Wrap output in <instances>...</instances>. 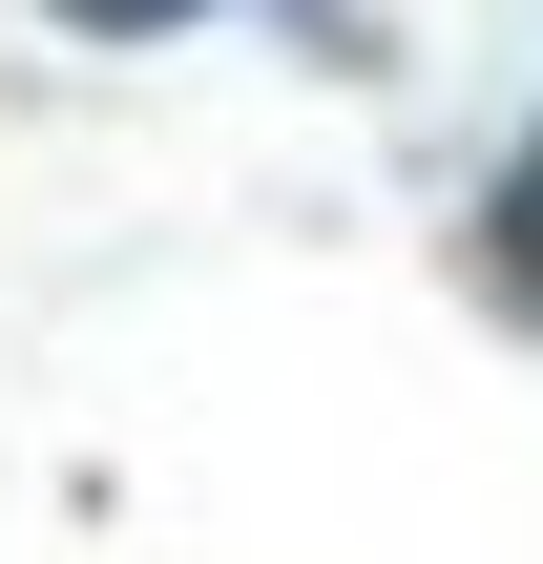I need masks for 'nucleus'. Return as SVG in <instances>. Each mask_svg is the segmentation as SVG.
<instances>
[{
    "label": "nucleus",
    "mask_w": 543,
    "mask_h": 564,
    "mask_svg": "<svg viewBox=\"0 0 543 564\" xmlns=\"http://www.w3.org/2000/svg\"><path fill=\"white\" fill-rule=\"evenodd\" d=\"M502 293H523V314H543V147H523V167H502Z\"/></svg>",
    "instance_id": "f257e3e1"
},
{
    "label": "nucleus",
    "mask_w": 543,
    "mask_h": 564,
    "mask_svg": "<svg viewBox=\"0 0 543 564\" xmlns=\"http://www.w3.org/2000/svg\"><path fill=\"white\" fill-rule=\"evenodd\" d=\"M63 21H105V42H146V21H209V0H63Z\"/></svg>",
    "instance_id": "f03ea898"
}]
</instances>
